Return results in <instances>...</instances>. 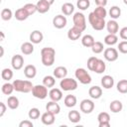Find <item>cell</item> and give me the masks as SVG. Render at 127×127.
I'll return each instance as SVG.
<instances>
[{
  "label": "cell",
  "mask_w": 127,
  "mask_h": 127,
  "mask_svg": "<svg viewBox=\"0 0 127 127\" xmlns=\"http://www.w3.org/2000/svg\"><path fill=\"white\" fill-rule=\"evenodd\" d=\"M109 109L113 113H119L123 109V104L120 100H113L109 104Z\"/></svg>",
  "instance_id": "obj_23"
},
{
  "label": "cell",
  "mask_w": 127,
  "mask_h": 127,
  "mask_svg": "<svg viewBox=\"0 0 127 127\" xmlns=\"http://www.w3.org/2000/svg\"><path fill=\"white\" fill-rule=\"evenodd\" d=\"M74 75L76 77V79L82 83V84H89L91 82V76L90 74L86 71V69L82 68V67H78L75 69Z\"/></svg>",
  "instance_id": "obj_4"
},
{
  "label": "cell",
  "mask_w": 127,
  "mask_h": 127,
  "mask_svg": "<svg viewBox=\"0 0 127 127\" xmlns=\"http://www.w3.org/2000/svg\"><path fill=\"white\" fill-rule=\"evenodd\" d=\"M98 123L100 122H110V115L107 112H100L97 116Z\"/></svg>",
  "instance_id": "obj_44"
},
{
  "label": "cell",
  "mask_w": 127,
  "mask_h": 127,
  "mask_svg": "<svg viewBox=\"0 0 127 127\" xmlns=\"http://www.w3.org/2000/svg\"><path fill=\"white\" fill-rule=\"evenodd\" d=\"M34 124L31 120H23L19 123V127H33Z\"/></svg>",
  "instance_id": "obj_47"
},
{
  "label": "cell",
  "mask_w": 127,
  "mask_h": 127,
  "mask_svg": "<svg viewBox=\"0 0 127 127\" xmlns=\"http://www.w3.org/2000/svg\"><path fill=\"white\" fill-rule=\"evenodd\" d=\"M41 60L45 66H52L56 60V51L54 48L46 47L41 50Z\"/></svg>",
  "instance_id": "obj_1"
},
{
  "label": "cell",
  "mask_w": 127,
  "mask_h": 127,
  "mask_svg": "<svg viewBox=\"0 0 127 127\" xmlns=\"http://www.w3.org/2000/svg\"><path fill=\"white\" fill-rule=\"evenodd\" d=\"M101 85L105 89H109V88L113 87V85H114V78L111 75H108V74L103 75L101 77Z\"/></svg>",
  "instance_id": "obj_17"
},
{
  "label": "cell",
  "mask_w": 127,
  "mask_h": 127,
  "mask_svg": "<svg viewBox=\"0 0 127 127\" xmlns=\"http://www.w3.org/2000/svg\"><path fill=\"white\" fill-rule=\"evenodd\" d=\"M29 13L26 11V9L24 7L22 8H19L15 11V14H14V17L18 20V21H25L26 19H28L29 17Z\"/></svg>",
  "instance_id": "obj_22"
},
{
  "label": "cell",
  "mask_w": 127,
  "mask_h": 127,
  "mask_svg": "<svg viewBox=\"0 0 127 127\" xmlns=\"http://www.w3.org/2000/svg\"><path fill=\"white\" fill-rule=\"evenodd\" d=\"M88 94L89 96L92 98V99H98L101 97L102 95V88L98 85H94V86H91L89 89H88Z\"/></svg>",
  "instance_id": "obj_15"
},
{
  "label": "cell",
  "mask_w": 127,
  "mask_h": 127,
  "mask_svg": "<svg viewBox=\"0 0 127 127\" xmlns=\"http://www.w3.org/2000/svg\"><path fill=\"white\" fill-rule=\"evenodd\" d=\"M13 17V13H12V10L9 9V8H4L2 11H1V18L2 20L4 21H9L11 20V18Z\"/></svg>",
  "instance_id": "obj_37"
},
{
  "label": "cell",
  "mask_w": 127,
  "mask_h": 127,
  "mask_svg": "<svg viewBox=\"0 0 127 127\" xmlns=\"http://www.w3.org/2000/svg\"><path fill=\"white\" fill-rule=\"evenodd\" d=\"M67 75V69L65 66H63V65H60V66H57L55 69H54V76L56 78H64L66 77Z\"/></svg>",
  "instance_id": "obj_20"
},
{
  "label": "cell",
  "mask_w": 127,
  "mask_h": 127,
  "mask_svg": "<svg viewBox=\"0 0 127 127\" xmlns=\"http://www.w3.org/2000/svg\"><path fill=\"white\" fill-rule=\"evenodd\" d=\"M94 107H95L94 102L92 100H90V99H83V100H81V102L79 104L80 111H82L85 114L91 113L94 110Z\"/></svg>",
  "instance_id": "obj_8"
},
{
  "label": "cell",
  "mask_w": 127,
  "mask_h": 127,
  "mask_svg": "<svg viewBox=\"0 0 127 127\" xmlns=\"http://www.w3.org/2000/svg\"><path fill=\"white\" fill-rule=\"evenodd\" d=\"M99 127H109L110 126V122H100L98 123Z\"/></svg>",
  "instance_id": "obj_51"
},
{
  "label": "cell",
  "mask_w": 127,
  "mask_h": 127,
  "mask_svg": "<svg viewBox=\"0 0 127 127\" xmlns=\"http://www.w3.org/2000/svg\"><path fill=\"white\" fill-rule=\"evenodd\" d=\"M117 90L120 93H127V79H121L117 83Z\"/></svg>",
  "instance_id": "obj_39"
},
{
  "label": "cell",
  "mask_w": 127,
  "mask_h": 127,
  "mask_svg": "<svg viewBox=\"0 0 127 127\" xmlns=\"http://www.w3.org/2000/svg\"><path fill=\"white\" fill-rule=\"evenodd\" d=\"M106 29L109 34H117L119 31V25L115 20L111 19L106 23Z\"/></svg>",
  "instance_id": "obj_18"
},
{
  "label": "cell",
  "mask_w": 127,
  "mask_h": 127,
  "mask_svg": "<svg viewBox=\"0 0 127 127\" xmlns=\"http://www.w3.org/2000/svg\"><path fill=\"white\" fill-rule=\"evenodd\" d=\"M44 39V35L41 31L35 30L30 34V42L33 44H40Z\"/></svg>",
  "instance_id": "obj_16"
},
{
  "label": "cell",
  "mask_w": 127,
  "mask_h": 127,
  "mask_svg": "<svg viewBox=\"0 0 127 127\" xmlns=\"http://www.w3.org/2000/svg\"><path fill=\"white\" fill-rule=\"evenodd\" d=\"M97 59H98V58H96V57H90V58L87 60L86 64H87V68H88L89 70L93 71V68H94V65H95V64H96Z\"/></svg>",
  "instance_id": "obj_45"
},
{
  "label": "cell",
  "mask_w": 127,
  "mask_h": 127,
  "mask_svg": "<svg viewBox=\"0 0 127 127\" xmlns=\"http://www.w3.org/2000/svg\"><path fill=\"white\" fill-rule=\"evenodd\" d=\"M1 90H2V92H3L5 95H10V94L15 90L14 85H13V82H12V83H10V82L4 83V84L2 85V87H1Z\"/></svg>",
  "instance_id": "obj_35"
},
{
  "label": "cell",
  "mask_w": 127,
  "mask_h": 127,
  "mask_svg": "<svg viewBox=\"0 0 127 127\" xmlns=\"http://www.w3.org/2000/svg\"><path fill=\"white\" fill-rule=\"evenodd\" d=\"M117 42H118V37L116 36V34H108L104 37V44L108 46H113L117 44Z\"/></svg>",
  "instance_id": "obj_32"
},
{
  "label": "cell",
  "mask_w": 127,
  "mask_h": 127,
  "mask_svg": "<svg viewBox=\"0 0 127 127\" xmlns=\"http://www.w3.org/2000/svg\"><path fill=\"white\" fill-rule=\"evenodd\" d=\"M26 11L29 13V15H33L35 14L36 12H38V9H37V5L36 4H33V3H27L23 6Z\"/></svg>",
  "instance_id": "obj_43"
},
{
  "label": "cell",
  "mask_w": 127,
  "mask_h": 127,
  "mask_svg": "<svg viewBox=\"0 0 127 127\" xmlns=\"http://www.w3.org/2000/svg\"><path fill=\"white\" fill-rule=\"evenodd\" d=\"M0 50H1V55H0V57H3V55H4V49H3V47H0Z\"/></svg>",
  "instance_id": "obj_54"
},
{
  "label": "cell",
  "mask_w": 127,
  "mask_h": 127,
  "mask_svg": "<svg viewBox=\"0 0 127 127\" xmlns=\"http://www.w3.org/2000/svg\"><path fill=\"white\" fill-rule=\"evenodd\" d=\"M1 76H2V78L4 80L9 81L13 77V71H12V69L11 68H8V67L3 68L2 69V72H1Z\"/></svg>",
  "instance_id": "obj_36"
},
{
  "label": "cell",
  "mask_w": 127,
  "mask_h": 127,
  "mask_svg": "<svg viewBox=\"0 0 127 127\" xmlns=\"http://www.w3.org/2000/svg\"><path fill=\"white\" fill-rule=\"evenodd\" d=\"M24 74L27 78H34L37 74V68L34 64H27L24 67Z\"/></svg>",
  "instance_id": "obj_19"
},
{
  "label": "cell",
  "mask_w": 127,
  "mask_h": 127,
  "mask_svg": "<svg viewBox=\"0 0 127 127\" xmlns=\"http://www.w3.org/2000/svg\"><path fill=\"white\" fill-rule=\"evenodd\" d=\"M123 2H124L125 5H127V0H123Z\"/></svg>",
  "instance_id": "obj_55"
},
{
  "label": "cell",
  "mask_w": 127,
  "mask_h": 127,
  "mask_svg": "<svg viewBox=\"0 0 127 127\" xmlns=\"http://www.w3.org/2000/svg\"><path fill=\"white\" fill-rule=\"evenodd\" d=\"M81 33H82V31L79 28L73 26L72 28H70L67 31V38L69 40H71V41H76V40H78L80 38Z\"/></svg>",
  "instance_id": "obj_12"
},
{
  "label": "cell",
  "mask_w": 127,
  "mask_h": 127,
  "mask_svg": "<svg viewBox=\"0 0 127 127\" xmlns=\"http://www.w3.org/2000/svg\"><path fill=\"white\" fill-rule=\"evenodd\" d=\"M21 52L24 55H31L34 52V45L32 42H25L21 45Z\"/></svg>",
  "instance_id": "obj_25"
},
{
  "label": "cell",
  "mask_w": 127,
  "mask_h": 127,
  "mask_svg": "<svg viewBox=\"0 0 127 127\" xmlns=\"http://www.w3.org/2000/svg\"><path fill=\"white\" fill-rule=\"evenodd\" d=\"M48 87L45 86L44 84H37L34 85L32 89V95L38 99H45L48 96Z\"/></svg>",
  "instance_id": "obj_6"
},
{
  "label": "cell",
  "mask_w": 127,
  "mask_h": 127,
  "mask_svg": "<svg viewBox=\"0 0 127 127\" xmlns=\"http://www.w3.org/2000/svg\"><path fill=\"white\" fill-rule=\"evenodd\" d=\"M13 85L16 91L22 93L32 92V89L34 87L33 83L30 80H23V79H15L13 81Z\"/></svg>",
  "instance_id": "obj_2"
},
{
  "label": "cell",
  "mask_w": 127,
  "mask_h": 127,
  "mask_svg": "<svg viewBox=\"0 0 127 127\" xmlns=\"http://www.w3.org/2000/svg\"><path fill=\"white\" fill-rule=\"evenodd\" d=\"M62 12H63V14L64 15V16H69V15H71L72 13H73V11H74V6L71 4V3H69V2H66V3H64V4H63L62 5Z\"/></svg>",
  "instance_id": "obj_28"
},
{
  "label": "cell",
  "mask_w": 127,
  "mask_h": 127,
  "mask_svg": "<svg viewBox=\"0 0 127 127\" xmlns=\"http://www.w3.org/2000/svg\"><path fill=\"white\" fill-rule=\"evenodd\" d=\"M56 77L53 76V75H46L44 78H43V84L45 86H47L48 88H51V87H54L55 84H56Z\"/></svg>",
  "instance_id": "obj_34"
},
{
  "label": "cell",
  "mask_w": 127,
  "mask_h": 127,
  "mask_svg": "<svg viewBox=\"0 0 127 127\" xmlns=\"http://www.w3.org/2000/svg\"><path fill=\"white\" fill-rule=\"evenodd\" d=\"M40 115H41L40 110H39V108H37V107L31 108V109L29 110V112H28V117H29L30 119H38V118L40 117Z\"/></svg>",
  "instance_id": "obj_41"
},
{
  "label": "cell",
  "mask_w": 127,
  "mask_h": 127,
  "mask_svg": "<svg viewBox=\"0 0 127 127\" xmlns=\"http://www.w3.org/2000/svg\"><path fill=\"white\" fill-rule=\"evenodd\" d=\"M64 105H65L66 107L71 108V107H73V106L76 105L77 99H76V97H75L74 95H72V94H67V95L64 97Z\"/></svg>",
  "instance_id": "obj_26"
},
{
  "label": "cell",
  "mask_w": 127,
  "mask_h": 127,
  "mask_svg": "<svg viewBox=\"0 0 127 127\" xmlns=\"http://www.w3.org/2000/svg\"><path fill=\"white\" fill-rule=\"evenodd\" d=\"M7 106L10 108V109H17L19 107V99L18 97L14 96V95H11L7 98Z\"/></svg>",
  "instance_id": "obj_30"
},
{
  "label": "cell",
  "mask_w": 127,
  "mask_h": 127,
  "mask_svg": "<svg viewBox=\"0 0 127 127\" xmlns=\"http://www.w3.org/2000/svg\"><path fill=\"white\" fill-rule=\"evenodd\" d=\"M67 118H68V120H69L71 123H77V122L80 121L81 116H80V113H79L77 110H71V111L68 112Z\"/></svg>",
  "instance_id": "obj_31"
},
{
  "label": "cell",
  "mask_w": 127,
  "mask_h": 127,
  "mask_svg": "<svg viewBox=\"0 0 127 127\" xmlns=\"http://www.w3.org/2000/svg\"><path fill=\"white\" fill-rule=\"evenodd\" d=\"M94 42H95V40H94V38L91 36V35H84L82 38H81V44H82V46L83 47H85V48H91L92 47V45L94 44Z\"/></svg>",
  "instance_id": "obj_29"
},
{
  "label": "cell",
  "mask_w": 127,
  "mask_h": 127,
  "mask_svg": "<svg viewBox=\"0 0 127 127\" xmlns=\"http://www.w3.org/2000/svg\"><path fill=\"white\" fill-rule=\"evenodd\" d=\"M46 110L49 111V112H52L54 113L55 115L59 114L60 111H61V106L59 105L58 101H54V100H51L47 103L46 105Z\"/></svg>",
  "instance_id": "obj_14"
},
{
  "label": "cell",
  "mask_w": 127,
  "mask_h": 127,
  "mask_svg": "<svg viewBox=\"0 0 127 127\" xmlns=\"http://www.w3.org/2000/svg\"><path fill=\"white\" fill-rule=\"evenodd\" d=\"M108 14H109V16L111 17V19L116 20V19H118V18L121 16V9H120L118 6H112V7L109 9Z\"/></svg>",
  "instance_id": "obj_33"
},
{
  "label": "cell",
  "mask_w": 127,
  "mask_h": 127,
  "mask_svg": "<svg viewBox=\"0 0 127 127\" xmlns=\"http://www.w3.org/2000/svg\"><path fill=\"white\" fill-rule=\"evenodd\" d=\"M106 69V64L105 63L103 62V60H100V59H97L96 61V64L94 65V68H93V71L100 74V73H103Z\"/></svg>",
  "instance_id": "obj_27"
},
{
  "label": "cell",
  "mask_w": 127,
  "mask_h": 127,
  "mask_svg": "<svg viewBox=\"0 0 127 127\" xmlns=\"http://www.w3.org/2000/svg\"><path fill=\"white\" fill-rule=\"evenodd\" d=\"M93 13H94L96 16H98V17H100V18H103V19H105V17L107 16V11H106V9H105L104 7H102V6H97V7L94 9Z\"/></svg>",
  "instance_id": "obj_40"
},
{
  "label": "cell",
  "mask_w": 127,
  "mask_h": 127,
  "mask_svg": "<svg viewBox=\"0 0 127 127\" xmlns=\"http://www.w3.org/2000/svg\"><path fill=\"white\" fill-rule=\"evenodd\" d=\"M49 97L51 98V100L60 101L63 98V91L60 88H52L49 91Z\"/></svg>",
  "instance_id": "obj_21"
},
{
  "label": "cell",
  "mask_w": 127,
  "mask_h": 127,
  "mask_svg": "<svg viewBox=\"0 0 127 127\" xmlns=\"http://www.w3.org/2000/svg\"><path fill=\"white\" fill-rule=\"evenodd\" d=\"M72 21H73V26L79 28L82 32L86 29V20L85 16L81 12H76L72 16Z\"/></svg>",
  "instance_id": "obj_7"
},
{
  "label": "cell",
  "mask_w": 127,
  "mask_h": 127,
  "mask_svg": "<svg viewBox=\"0 0 127 127\" xmlns=\"http://www.w3.org/2000/svg\"><path fill=\"white\" fill-rule=\"evenodd\" d=\"M119 36H120L121 39L127 41V27H123V28L119 31Z\"/></svg>",
  "instance_id": "obj_48"
},
{
  "label": "cell",
  "mask_w": 127,
  "mask_h": 127,
  "mask_svg": "<svg viewBox=\"0 0 127 127\" xmlns=\"http://www.w3.org/2000/svg\"><path fill=\"white\" fill-rule=\"evenodd\" d=\"M76 6H77V8L79 10L84 11V10H86L90 6V1L89 0H77Z\"/></svg>",
  "instance_id": "obj_42"
},
{
  "label": "cell",
  "mask_w": 127,
  "mask_h": 127,
  "mask_svg": "<svg viewBox=\"0 0 127 127\" xmlns=\"http://www.w3.org/2000/svg\"><path fill=\"white\" fill-rule=\"evenodd\" d=\"M36 5H37L38 12L41 13V14H45V13H47V12L50 10V7H51V5H50L48 2L44 1V0H39V1L37 2Z\"/></svg>",
  "instance_id": "obj_24"
},
{
  "label": "cell",
  "mask_w": 127,
  "mask_h": 127,
  "mask_svg": "<svg viewBox=\"0 0 127 127\" xmlns=\"http://www.w3.org/2000/svg\"><path fill=\"white\" fill-rule=\"evenodd\" d=\"M104 50V47H103V44L101 42H98V41H95L94 44L92 45L91 47V51L94 53V54H100L102 53Z\"/></svg>",
  "instance_id": "obj_38"
},
{
  "label": "cell",
  "mask_w": 127,
  "mask_h": 127,
  "mask_svg": "<svg viewBox=\"0 0 127 127\" xmlns=\"http://www.w3.org/2000/svg\"><path fill=\"white\" fill-rule=\"evenodd\" d=\"M0 35H1V39H0V41H3V40L5 39V35H4V33H3L2 31L0 32Z\"/></svg>",
  "instance_id": "obj_52"
},
{
  "label": "cell",
  "mask_w": 127,
  "mask_h": 127,
  "mask_svg": "<svg viewBox=\"0 0 127 127\" xmlns=\"http://www.w3.org/2000/svg\"><path fill=\"white\" fill-rule=\"evenodd\" d=\"M118 51L121 54H127V41L124 40L118 44Z\"/></svg>",
  "instance_id": "obj_46"
},
{
  "label": "cell",
  "mask_w": 127,
  "mask_h": 127,
  "mask_svg": "<svg viewBox=\"0 0 127 127\" xmlns=\"http://www.w3.org/2000/svg\"><path fill=\"white\" fill-rule=\"evenodd\" d=\"M88 22L91 25V27L96 31H101L106 27V22L103 18H100L96 16L93 12L89 13L88 15Z\"/></svg>",
  "instance_id": "obj_3"
},
{
  "label": "cell",
  "mask_w": 127,
  "mask_h": 127,
  "mask_svg": "<svg viewBox=\"0 0 127 127\" xmlns=\"http://www.w3.org/2000/svg\"><path fill=\"white\" fill-rule=\"evenodd\" d=\"M95 4L97 6H102V7H105L107 5V0H94Z\"/></svg>",
  "instance_id": "obj_50"
},
{
  "label": "cell",
  "mask_w": 127,
  "mask_h": 127,
  "mask_svg": "<svg viewBox=\"0 0 127 127\" xmlns=\"http://www.w3.org/2000/svg\"><path fill=\"white\" fill-rule=\"evenodd\" d=\"M60 86L64 91H72L77 88V81L73 78L64 77V78H62L60 82Z\"/></svg>",
  "instance_id": "obj_5"
},
{
  "label": "cell",
  "mask_w": 127,
  "mask_h": 127,
  "mask_svg": "<svg viewBox=\"0 0 127 127\" xmlns=\"http://www.w3.org/2000/svg\"><path fill=\"white\" fill-rule=\"evenodd\" d=\"M44 1H46V2H48L50 5H53L54 4V2H55V0H44Z\"/></svg>",
  "instance_id": "obj_53"
},
{
  "label": "cell",
  "mask_w": 127,
  "mask_h": 127,
  "mask_svg": "<svg viewBox=\"0 0 127 127\" xmlns=\"http://www.w3.org/2000/svg\"><path fill=\"white\" fill-rule=\"evenodd\" d=\"M103 57L108 62H115L119 57L118 51L114 48H107L103 52Z\"/></svg>",
  "instance_id": "obj_9"
},
{
  "label": "cell",
  "mask_w": 127,
  "mask_h": 127,
  "mask_svg": "<svg viewBox=\"0 0 127 127\" xmlns=\"http://www.w3.org/2000/svg\"><path fill=\"white\" fill-rule=\"evenodd\" d=\"M55 114L49 111H46L45 113H43L41 115V121L43 124L45 125H52L55 122Z\"/></svg>",
  "instance_id": "obj_13"
},
{
  "label": "cell",
  "mask_w": 127,
  "mask_h": 127,
  "mask_svg": "<svg viewBox=\"0 0 127 127\" xmlns=\"http://www.w3.org/2000/svg\"><path fill=\"white\" fill-rule=\"evenodd\" d=\"M11 65L16 70L21 69L24 65V58L21 55H14L11 59Z\"/></svg>",
  "instance_id": "obj_11"
},
{
  "label": "cell",
  "mask_w": 127,
  "mask_h": 127,
  "mask_svg": "<svg viewBox=\"0 0 127 127\" xmlns=\"http://www.w3.org/2000/svg\"><path fill=\"white\" fill-rule=\"evenodd\" d=\"M67 20L64 15H57L53 19V25L57 29H63L66 26Z\"/></svg>",
  "instance_id": "obj_10"
},
{
  "label": "cell",
  "mask_w": 127,
  "mask_h": 127,
  "mask_svg": "<svg viewBox=\"0 0 127 127\" xmlns=\"http://www.w3.org/2000/svg\"><path fill=\"white\" fill-rule=\"evenodd\" d=\"M6 109H7V105L4 102H0V117H2L5 114Z\"/></svg>",
  "instance_id": "obj_49"
}]
</instances>
